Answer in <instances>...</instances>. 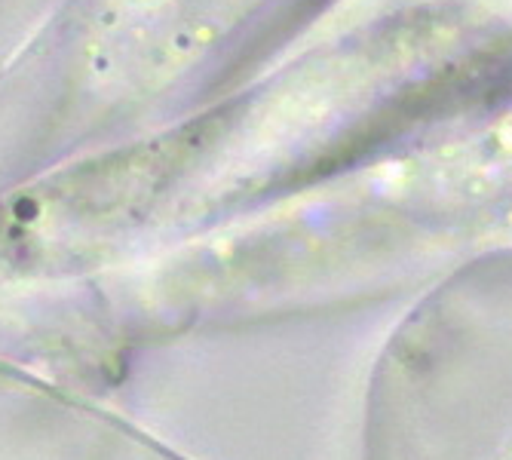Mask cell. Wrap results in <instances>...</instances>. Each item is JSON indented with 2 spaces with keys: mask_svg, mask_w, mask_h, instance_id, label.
<instances>
[{
  "mask_svg": "<svg viewBox=\"0 0 512 460\" xmlns=\"http://www.w3.org/2000/svg\"><path fill=\"white\" fill-rule=\"evenodd\" d=\"M512 445V258L463 270L393 335L368 460H500Z\"/></svg>",
  "mask_w": 512,
  "mask_h": 460,
  "instance_id": "obj_1",
  "label": "cell"
}]
</instances>
